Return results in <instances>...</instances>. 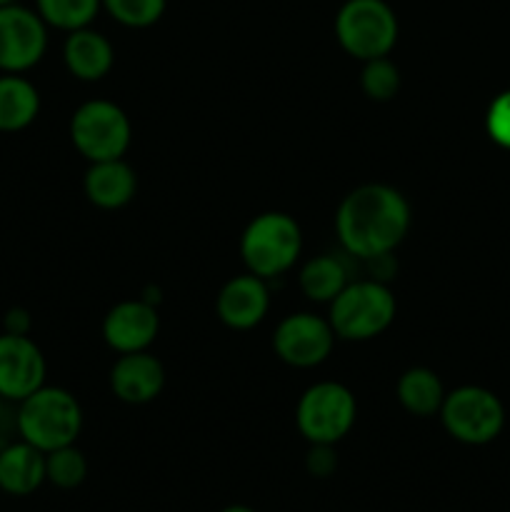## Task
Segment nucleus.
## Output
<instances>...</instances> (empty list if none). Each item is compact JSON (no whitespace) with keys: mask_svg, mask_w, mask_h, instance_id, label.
Wrapping results in <instances>:
<instances>
[{"mask_svg":"<svg viewBox=\"0 0 510 512\" xmlns=\"http://www.w3.org/2000/svg\"><path fill=\"white\" fill-rule=\"evenodd\" d=\"M308 473L315 478H328L338 468V455H335L333 445H313L308 453Z\"/></svg>","mask_w":510,"mask_h":512,"instance_id":"nucleus-26","label":"nucleus"},{"mask_svg":"<svg viewBox=\"0 0 510 512\" xmlns=\"http://www.w3.org/2000/svg\"><path fill=\"white\" fill-rule=\"evenodd\" d=\"M45 45L48 33L40 15L13 3L0 8V70L23 73L33 68L43 58Z\"/></svg>","mask_w":510,"mask_h":512,"instance_id":"nucleus-10","label":"nucleus"},{"mask_svg":"<svg viewBox=\"0 0 510 512\" xmlns=\"http://www.w3.org/2000/svg\"><path fill=\"white\" fill-rule=\"evenodd\" d=\"M395 393H398L400 405L418 418H430V415L440 413L445 400L443 383L430 368L405 370L395 385Z\"/></svg>","mask_w":510,"mask_h":512,"instance_id":"nucleus-19","label":"nucleus"},{"mask_svg":"<svg viewBox=\"0 0 510 512\" xmlns=\"http://www.w3.org/2000/svg\"><path fill=\"white\" fill-rule=\"evenodd\" d=\"M130 138L133 128L128 115L110 100H88L75 110L70 120V140L90 163L123 158Z\"/></svg>","mask_w":510,"mask_h":512,"instance_id":"nucleus-7","label":"nucleus"},{"mask_svg":"<svg viewBox=\"0 0 510 512\" xmlns=\"http://www.w3.org/2000/svg\"><path fill=\"white\" fill-rule=\"evenodd\" d=\"M440 418L455 440L465 445H485L498 438L503 430L505 410L498 395L490 390L463 385L453 393H445Z\"/></svg>","mask_w":510,"mask_h":512,"instance_id":"nucleus-8","label":"nucleus"},{"mask_svg":"<svg viewBox=\"0 0 510 512\" xmlns=\"http://www.w3.org/2000/svg\"><path fill=\"white\" fill-rule=\"evenodd\" d=\"M0 415H3V405H0Z\"/></svg>","mask_w":510,"mask_h":512,"instance_id":"nucleus-30","label":"nucleus"},{"mask_svg":"<svg viewBox=\"0 0 510 512\" xmlns=\"http://www.w3.org/2000/svg\"><path fill=\"white\" fill-rule=\"evenodd\" d=\"M303 250L300 225L288 213H263L248 223L240 238V255L248 273L268 280L288 273Z\"/></svg>","mask_w":510,"mask_h":512,"instance_id":"nucleus-3","label":"nucleus"},{"mask_svg":"<svg viewBox=\"0 0 510 512\" xmlns=\"http://www.w3.org/2000/svg\"><path fill=\"white\" fill-rule=\"evenodd\" d=\"M345 285H348V270L343 260L333 255H318L300 270V290L315 303H333Z\"/></svg>","mask_w":510,"mask_h":512,"instance_id":"nucleus-20","label":"nucleus"},{"mask_svg":"<svg viewBox=\"0 0 510 512\" xmlns=\"http://www.w3.org/2000/svg\"><path fill=\"white\" fill-rule=\"evenodd\" d=\"M330 325L335 338L370 340L390 328L395 320V295L380 280L348 283L330 303Z\"/></svg>","mask_w":510,"mask_h":512,"instance_id":"nucleus-4","label":"nucleus"},{"mask_svg":"<svg viewBox=\"0 0 510 512\" xmlns=\"http://www.w3.org/2000/svg\"><path fill=\"white\" fill-rule=\"evenodd\" d=\"M485 128H488V135L500 148L510 150V90L500 93L490 103L488 115H485Z\"/></svg>","mask_w":510,"mask_h":512,"instance_id":"nucleus-25","label":"nucleus"},{"mask_svg":"<svg viewBox=\"0 0 510 512\" xmlns=\"http://www.w3.org/2000/svg\"><path fill=\"white\" fill-rule=\"evenodd\" d=\"M108 13L128 28H148L165 13V0H103Z\"/></svg>","mask_w":510,"mask_h":512,"instance_id":"nucleus-24","label":"nucleus"},{"mask_svg":"<svg viewBox=\"0 0 510 512\" xmlns=\"http://www.w3.org/2000/svg\"><path fill=\"white\" fill-rule=\"evenodd\" d=\"M45 453L30 443L10 445L0 453V488L10 495H30L43 485Z\"/></svg>","mask_w":510,"mask_h":512,"instance_id":"nucleus-17","label":"nucleus"},{"mask_svg":"<svg viewBox=\"0 0 510 512\" xmlns=\"http://www.w3.org/2000/svg\"><path fill=\"white\" fill-rule=\"evenodd\" d=\"M335 330L330 320L313 313H293L275 328L273 350L293 368H315L325 363L333 350Z\"/></svg>","mask_w":510,"mask_h":512,"instance_id":"nucleus-9","label":"nucleus"},{"mask_svg":"<svg viewBox=\"0 0 510 512\" xmlns=\"http://www.w3.org/2000/svg\"><path fill=\"white\" fill-rule=\"evenodd\" d=\"M335 38L363 63L385 58L398 43V18L383 0H348L335 15Z\"/></svg>","mask_w":510,"mask_h":512,"instance_id":"nucleus-5","label":"nucleus"},{"mask_svg":"<svg viewBox=\"0 0 510 512\" xmlns=\"http://www.w3.org/2000/svg\"><path fill=\"white\" fill-rule=\"evenodd\" d=\"M40 95L33 83L18 75L0 78V130L15 133L23 130L38 118Z\"/></svg>","mask_w":510,"mask_h":512,"instance_id":"nucleus-18","label":"nucleus"},{"mask_svg":"<svg viewBox=\"0 0 510 512\" xmlns=\"http://www.w3.org/2000/svg\"><path fill=\"white\" fill-rule=\"evenodd\" d=\"M360 85H363V93L368 95L370 100L388 103V100H393L400 90L398 65L390 63L388 55H385V58L365 60V68L363 73H360Z\"/></svg>","mask_w":510,"mask_h":512,"instance_id":"nucleus-23","label":"nucleus"},{"mask_svg":"<svg viewBox=\"0 0 510 512\" xmlns=\"http://www.w3.org/2000/svg\"><path fill=\"white\" fill-rule=\"evenodd\" d=\"M65 65H68L70 73L78 80H85V83H93V80L105 78L113 68V45L105 38L103 33L90 28L73 30L65 40L63 48Z\"/></svg>","mask_w":510,"mask_h":512,"instance_id":"nucleus-16","label":"nucleus"},{"mask_svg":"<svg viewBox=\"0 0 510 512\" xmlns=\"http://www.w3.org/2000/svg\"><path fill=\"white\" fill-rule=\"evenodd\" d=\"M158 310L145 300H123L108 310L103 320V338L113 350L140 353L158 338Z\"/></svg>","mask_w":510,"mask_h":512,"instance_id":"nucleus-12","label":"nucleus"},{"mask_svg":"<svg viewBox=\"0 0 510 512\" xmlns=\"http://www.w3.org/2000/svg\"><path fill=\"white\" fill-rule=\"evenodd\" d=\"M13 3V0H0V8H3V5H10Z\"/></svg>","mask_w":510,"mask_h":512,"instance_id":"nucleus-29","label":"nucleus"},{"mask_svg":"<svg viewBox=\"0 0 510 512\" xmlns=\"http://www.w3.org/2000/svg\"><path fill=\"white\" fill-rule=\"evenodd\" d=\"M358 415L355 395L343 383H315L300 395L295 423L310 445H335L350 433Z\"/></svg>","mask_w":510,"mask_h":512,"instance_id":"nucleus-6","label":"nucleus"},{"mask_svg":"<svg viewBox=\"0 0 510 512\" xmlns=\"http://www.w3.org/2000/svg\"><path fill=\"white\" fill-rule=\"evenodd\" d=\"M165 368L148 350L123 353L110 370V388L115 398L128 405H145L163 393Z\"/></svg>","mask_w":510,"mask_h":512,"instance_id":"nucleus-13","label":"nucleus"},{"mask_svg":"<svg viewBox=\"0 0 510 512\" xmlns=\"http://www.w3.org/2000/svg\"><path fill=\"white\" fill-rule=\"evenodd\" d=\"M18 428L25 443L50 453L75 443L83 428V410L68 390L43 385L20 405Z\"/></svg>","mask_w":510,"mask_h":512,"instance_id":"nucleus-2","label":"nucleus"},{"mask_svg":"<svg viewBox=\"0 0 510 512\" xmlns=\"http://www.w3.org/2000/svg\"><path fill=\"white\" fill-rule=\"evenodd\" d=\"M45 383V358L28 335H0V398L25 400Z\"/></svg>","mask_w":510,"mask_h":512,"instance_id":"nucleus-11","label":"nucleus"},{"mask_svg":"<svg viewBox=\"0 0 510 512\" xmlns=\"http://www.w3.org/2000/svg\"><path fill=\"white\" fill-rule=\"evenodd\" d=\"M270 295L258 275H235L223 285L215 300L218 318L233 330H250L268 315Z\"/></svg>","mask_w":510,"mask_h":512,"instance_id":"nucleus-14","label":"nucleus"},{"mask_svg":"<svg viewBox=\"0 0 510 512\" xmlns=\"http://www.w3.org/2000/svg\"><path fill=\"white\" fill-rule=\"evenodd\" d=\"M103 0H38V13L45 23L60 30L88 28Z\"/></svg>","mask_w":510,"mask_h":512,"instance_id":"nucleus-21","label":"nucleus"},{"mask_svg":"<svg viewBox=\"0 0 510 512\" xmlns=\"http://www.w3.org/2000/svg\"><path fill=\"white\" fill-rule=\"evenodd\" d=\"M83 188L93 205L103 210H118L133 200L138 178L123 158L98 160V163H90Z\"/></svg>","mask_w":510,"mask_h":512,"instance_id":"nucleus-15","label":"nucleus"},{"mask_svg":"<svg viewBox=\"0 0 510 512\" xmlns=\"http://www.w3.org/2000/svg\"><path fill=\"white\" fill-rule=\"evenodd\" d=\"M223 512H255V510L245 508V505H230V508H225Z\"/></svg>","mask_w":510,"mask_h":512,"instance_id":"nucleus-28","label":"nucleus"},{"mask_svg":"<svg viewBox=\"0 0 510 512\" xmlns=\"http://www.w3.org/2000/svg\"><path fill=\"white\" fill-rule=\"evenodd\" d=\"M85 475H88V460L75 445H65V448L45 453V478L55 488H78V485H83Z\"/></svg>","mask_w":510,"mask_h":512,"instance_id":"nucleus-22","label":"nucleus"},{"mask_svg":"<svg viewBox=\"0 0 510 512\" xmlns=\"http://www.w3.org/2000/svg\"><path fill=\"white\" fill-rule=\"evenodd\" d=\"M30 330V318L25 310L15 308L5 315V333H13V335H28Z\"/></svg>","mask_w":510,"mask_h":512,"instance_id":"nucleus-27","label":"nucleus"},{"mask_svg":"<svg viewBox=\"0 0 510 512\" xmlns=\"http://www.w3.org/2000/svg\"><path fill=\"white\" fill-rule=\"evenodd\" d=\"M410 228V205L403 193L383 183L350 190L335 213L340 245L363 260H380L393 253Z\"/></svg>","mask_w":510,"mask_h":512,"instance_id":"nucleus-1","label":"nucleus"}]
</instances>
